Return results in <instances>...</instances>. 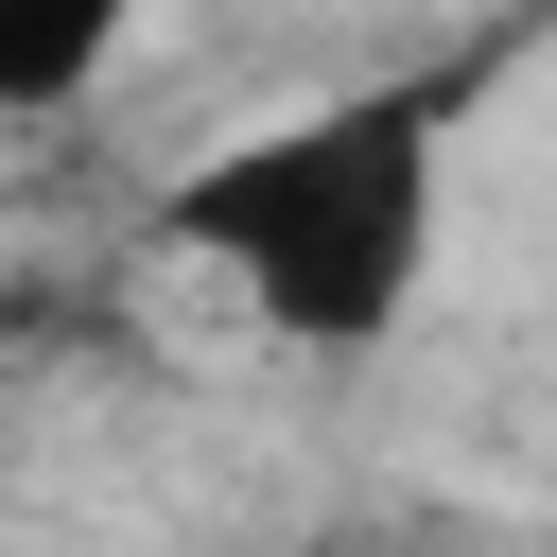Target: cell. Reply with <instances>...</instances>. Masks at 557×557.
Returning a JSON list of instances; mask_svg holds the SVG:
<instances>
[{
	"instance_id": "7a4b0ae2",
	"label": "cell",
	"mask_w": 557,
	"mask_h": 557,
	"mask_svg": "<svg viewBox=\"0 0 557 557\" xmlns=\"http://www.w3.org/2000/svg\"><path fill=\"white\" fill-rule=\"evenodd\" d=\"M139 70V17H0V122H70Z\"/></svg>"
},
{
	"instance_id": "6da1fadb",
	"label": "cell",
	"mask_w": 557,
	"mask_h": 557,
	"mask_svg": "<svg viewBox=\"0 0 557 557\" xmlns=\"http://www.w3.org/2000/svg\"><path fill=\"white\" fill-rule=\"evenodd\" d=\"M435 209H453V87L383 70V87H331V104H278V122H226L209 157L157 174V261L226 278L244 331L348 366L383 331H418V278H435Z\"/></svg>"
}]
</instances>
